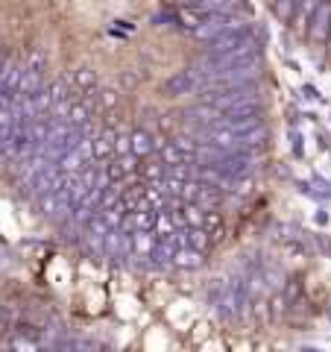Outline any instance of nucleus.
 I'll return each instance as SVG.
<instances>
[{"label":"nucleus","mask_w":331,"mask_h":352,"mask_svg":"<svg viewBox=\"0 0 331 352\" xmlns=\"http://www.w3.org/2000/svg\"><path fill=\"white\" fill-rule=\"evenodd\" d=\"M331 36V3L323 0L317 9V15L311 18V27H308V38L311 41H328Z\"/></svg>","instance_id":"nucleus-1"},{"label":"nucleus","mask_w":331,"mask_h":352,"mask_svg":"<svg viewBox=\"0 0 331 352\" xmlns=\"http://www.w3.org/2000/svg\"><path fill=\"white\" fill-rule=\"evenodd\" d=\"M176 3H182V6H191V9H194L196 3H200V0H176Z\"/></svg>","instance_id":"nucleus-13"},{"label":"nucleus","mask_w":331,"mask_h":352,"mask_svg":"<svg viewBox=\"0 0 331 352\" xmlns=\"http://www.w3.org/2000/svg\"><path fill=\"white\" fill-rule=\"evenodd\" d=\"M296 3H299V0H273V9H275V15H279L282 21H290Z\"/></svg>","instance_id":"nucleus-11"},{"label":"nucleus","mask_w":331,"mask_h":352,"mask_svg":"<svg viewBox=\"0 0 331 352\" xmlns=\"http://www.w3.org/2000/svg\"><path fill=\"white\" fill-rule=\"evenodd\" d=\"M203 264V252H196V250H179L176 252V261H173V267H185V270H191V267H200Z\"/></svg>","instance_id":"nucleus-8"},{"label":"nucleus","mask_w":331,"mask_h":352,"mask_svg":"<svg viewBox=\"0 0 331 352\" xmlns=\"http://www.w3.org/2000/svg\"><path fill=\"white\" fill-rule=\"evenodd\" d=\"M85 229H88V235H94V238H106L109 232H112V226L106 223V217H103L100 212H97L91 220H88V226H85Z\"/></svg>","instance_id":"nucleus-10"},{"label":"nucleus","mask_w":331,"mask_h":352,"mask_svg":"<svg viewBox=\"0 0 331 352\" xmlns=\"http://www.w3.org/2000/svg\"><path fill=\"white\" fill-rule=\"evenodd\" d=\"M6 65H9V56H6V53H3V50H0V71H3V68H6Z\"/></svg>","instance_id":"nucleus-12"},{"label":"nucleus","mask_w":331,"mask_h":352,"mask_svg":"<svg viewBox=\"0 0 331 352\" xmlns=\"http://www.w3.org/2000/svg\"><path fill=\"white\" fill-rule=\"evenodd\" d=\"M194 12L200 18H208V15H231L235 12V0H200L194 6Z\"/></svg>","instance_id":"nucleus-5"},{"label":"nucleus","mask_w":331,"mask_h":352,"mask_svg":"<svg viewBox=\"0 0 331 352\" xmlns=\"http://www.w3.org/2000/svg\"><path fill=\"white\" fill-rule=\"evenodd\" d=\"M44 80H41V71H32L24 68V76H21V88H18V97H36L38 91H44Z\"/></svg>","instance_id":"nucleus-6"},{"label":"nucleus","mask_w":331,"mask_h":352,"mask_svg":"<svg viewBox=\"0 0 331 352\" xmlns=\"http://www.w3.org/2000/svg\"><path fill=\"white\" fill-rule=\"evenodd\" d=\"M226 21H229V15H208V18H203V24L194 30V36L212 44L214 38H220L226 32Z\"/></svg>","instance_id":"nucleus-3"},{"label":"nucleus","mask_w":331,"mask_h":352,"mask_svg":"<svg viewBox=\"0 0 331 352\" xmlns=\"http://www.w3.org/2000/svg\"><path fill=\"white\" fill-rule=\"evenodd\" d=\"M129 241H132V256L138 258H152V252L159 247L156 232H132Z\"/></svg>","instance_id":"nucleus-4"},{"label":"nucleus","mask_w":331,"mask_h":352,"mask_svg":"<svg viewBox=\"0 0 331 352\" xmlns=\"http://www.w3.org/2000/svg\"><path fill=\"white\" fill-rule=\"evenodd\" d=\"M9 352H44L36 338H24V335H15L12 340H9Z\"/></svg>","instance_id":"nucleus-9"},{"label":"nucleus","mask_w":331,"mask_h":352,"mask_svg":"<svg viewBox=\"0 0 331 352\" xmlns=\"http://www.w3.org/2000/svg\"><path fill=\"white\" fill-rule=\"evenodd\" d=\"M319 3H323V0H299V3H296V9H293L290 27H293L296 32H305V36H308V27H311V18L317 15Z\"/></svg>","instance_id":"nucleus-2"},{"label":"nucleus","mask_w":331,"mask_h":352,"mask_svg":"<svg viewBox=\"0 0 331 352\" xmlns=\"http://www.w3.org/2000/svg\"><path fill=\"white\" fill-rule=\"evenodd\" d=\"M182 223L185 226H203L205 223V208L196 206V203H182Z\"/></svg>","instance_id":"nucleus-7"}]
</instances>
